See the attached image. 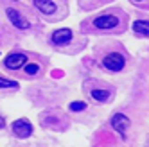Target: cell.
I'll return each mask as SVG.
<instances>
[{
	"mask_svg": "<svg viewBox=\"0 0 149 147\" xmlns=\"http://www.w3.org/2000/svg\"><path fill=\"white\" fill-rule=\"evenodd\" d=\"M13 133L18 138H29V136L33 135V126L25 119H18V120L13 122Z\"/></svg>",
	"mask_w": 149,
	"mask_h": 147,
	"instance_id": "7a4b0ae2",
	"label": "cell"
},
{
	"mask_svg": "<svg viewBox=\"0 0 149 147\" xmlns=\"http://www.w3.org/2000/svg\"><path fill=\"white\" fill-rule=\"evenodd\" d=\"M111 128L124 138L127 128H130V119H127L126 115H122V113H117V115H113V119H111Z\"/></svg>",
	"mask_w": 149,
	"mask_h": 147,
	"instance_id": "277c9868",
	"label": "cell"
},
{
	"mask_svg": "<svg viewBox=\"0 0 149 147\" xmlns=\"http://www.w3.org/2000/svg\"><path fill=\"white\" fill-rule=\"evenodd\" d=\"M117 25H119V18H117L115 15H102V16H97L93 20V27L102 29V31L115 29Z\"/></svg>",
	"mask_w": 149,
	"mask_h": 147,
	"instance_id": "3957f363",
	"label": "cell"
},
{
	"mask_svg": "<svg viewBox=\"0 0 149 147\" xmlns=\"http://www.w3.org/2000/svg\"><path fill=\"white\" fill-rule=\"evenodd\" d=\"M72 41V31L70 29H58L52 33V43L54 45H67Z\"/></svg>",
	"mask_w": 149,
	"mask_h": 147,
	"instance_id": "52a82bcc",
	"label": "cell"
},
{
	"mask_svg": "<svg viewBox=\"0 0 149 147\" xmlns=\"http://www.w3.org/2000/svg\"><path fill=\"white\" fill-rule=\"evenodd\" d=\"M0 128H4V119L0 117Z\"/></svg>",
	"mask_w": 149,
	"mask_h": 147,
	"instance_id": "5bb4252c",
	"label": "cell"
},
{
	"mask_svg": "<svg viewBox=\"0 0 149 147\" xmlns=\"http://www.w3.org/2000/svg\"><path fill=\"white\" fill-rule=\"evenodd\" d=\"M133 2H142V0H133Z\"/></svg>",
	"mask_w": 149,
	"mask_h": 147,
	"instance_id": "9a60e30c",
	"label": "cell"
},
{
	"mask_svg": "<svg viewBox=\"0 0 149 147\" xmlns=\"http://www.w3.org/2000/svg\"><path fill=\"white\" fill-rule=\"evenodd\" d=\"M25 63H27V56L22 54V52H15V54H9L6 58L4 65L7 68H11V70H18V68H22Z\"/></svg>",
	"mask_w": 149,
	"mask_h": 147,
	"instance_id": "5b68a950",
	"label": "cell"
},
{
	"mask_svg": "<svg viewBox=\"0 0 149 147\" xmlns=\"http://www.w3.org/2000/svg\"><path fill=\"white\" fill-rule=\"evenodd\" d=\"M133 31L136 34L149 36V22H147V20H136V22L133 24Z\"/></svg>",
	"mask_w": 149,
	"mask_h": 147,
	"instance_id": "9c48e42d",
	"label": "cell"
},
{
	"mask_svg": "<svg viewBox=\"0 0 149 147\" xmlns=\"http://www.w3.org/2000/svg\"><path fill=\"white\" fill-rule=\"evenodd\" d=\"M24 70H25V74H29V76H34V74L40 72V65L38 63H27V65H24Z\"/></svg>",
	"mask_w": 149,
	"mask_h": 147,
	"instance_id": "8fae6325",
	"label": "cell"
},
{
	"mask_svg": "<svg viewBox=\"0 0 149 147\" xmlns=\"http://www.w3.org/2000/svg\"><path fill=\"white\" fill-rule=\"evenodd\" d=\"M92 97H93L95 101H99V102H104V101L110 99V93L106 92V90H97V88H93V90H92Z\"/></svg>",
	"mask_w": 149,
	"mask_h": 147,
	"instance_id": "30bf717a",
	"label": "cell"
},
{
	"mask_svg": "<svg viewBox=\"0 0 149 147\" xmlns=\"http://www.w3.org/2000/svg\"><path fill=\"white\" fill-rule=\"evenodd\" d=\"M0 88H18V83L6 79V77H0Z\"/></svg>",
	"mask_w": 149,
	"mask_h": 147,
	"instance_id": "7c38bea8",
	"label": "cell"
},
{
	"mask_svg": "<svg viewBox=\"0 0 149 147\" xmlns=\"http://www.w3.org/2000/svg\"><path fill=\"white\" fill-rule=\"evenodd\" d=\"M34 6L36 9H40L43 15H52L56 13V4L52 0H34Z\"/></svg>",
	"mask_w": 149,
	"mask_h": 147,
	"instance_id": "ba28073f",
	"label": "cell"
},
{
	"mask_svg": "<svg viewBox=\"0 0 149 147\" xmlns=\"http://www.w3.org/2000/svg\"><path fill=\"white\" fill-rule=\"evenodd\" d=\"M102 65H104L106 68H108V70H111V72H120V70L124 68V65H126V59L122 58V54L111 52V54L104 56Z\"/></svg>",
	"mask_w": 149,
	"mask_h": 147,
	"instance_id": "6da1fadb",
	"label": "cell"
},
{
	"mask_svg": "<svg viewBox=\"0 0 149 147\" xmlns=\"http://www.w3.org/2000/svg\"><path fill=\"white\" fill-rule=\"evenodd\" d=\"M6 15H7V18H9V22H11L16 29H29L31 24H29L27 20L16 11V9H11V7H9L7 11H6Z\"/></svg>",
	"mask_w": 149,
	"mask_h": 147,
	"instance_id": "8992f818",
	"label": "cell"
},
{
	"mask_svg": "<svg viewBox=\"0 0 149 147\" xmlns=\"http://www.w3.org/2000/svg\"><path fill=\"white\" fill-rule=\"evenodd\" d=\"M84 108H86V102H83V101H76V102L70 104V110L72 111H83Z\"/></svg>",
	"mask_w": 149,
	"mask_h": 147,
	"instance_id": "4fadbf2b",
	"label": "cell"
}]
</instances>
